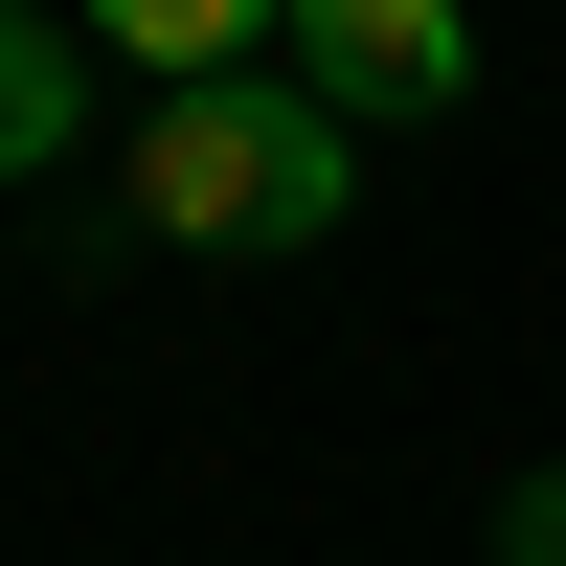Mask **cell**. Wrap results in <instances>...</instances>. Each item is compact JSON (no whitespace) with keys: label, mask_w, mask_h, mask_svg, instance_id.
<instances>
[{"label":"cell","mask_w":566,"mask_h":566,"mask_svg":"<svg viewBox=\"0 0 566 566\" xmlns=\"http://www.w3.org/2000/svg\"><path fill=\"white\" fill-rule=\"evenodd\" d=\"M363 205V136L317 114V91H159V136H136V227H181V250H317V227Z\"/></svg>","instance_id":"1"},{"label":"cell","mask_w":566,"mask_h":566,"mask_svg":"<svg viewBox=\"0 0 566 566\" xmlns=\"http://www.w3.org/2000/svg\"><path fill=\"white\" fill-rule=\"evenodd\" d=\"M295 91L340 136H408V114L476 91V23H453V0H295Z\"/></svg>","instance_id":"2"},{"label":"cell","mask_w":566,"mask_h":566,"mask_svg":"<svg viewBox=\"0 0 566 566\" xmlns=\"http://www.w3.org/2000/svg\"><path fill=\"white\" fill-rule=\"evenodd\" d=\"M272 23H295V0H91V45H136L159 91H227V69H250Z\"/></svg>","instance_id":"3"},{"label":"cell","mask_w":566,"mask_h":566,"mask_svg":"<svg viewBox=\"0 0 566 566\" xmlns=\"http://www.w3.org/2000/svg\"><path fill=\"white\" fill-rule=\"evenodd\" d=\"M91 136V69H69V23H23V0H0V181H45Z\"/></svg>","instance_id":"4"},{"label":"cell","mask_w":566,"mask_h":566,"mask_svg":"<svg viewBox=\"0 0 566 566\" xmlns=\"http://www.w3.org/2000/svg\"><path fill=\"white\" fill-rule=\"evenodd\" d=\"M499 566H566V476H522V499H499Z\"/></svg>","instance_id":"5"}]
</instances>
